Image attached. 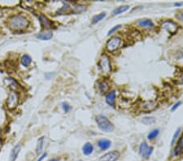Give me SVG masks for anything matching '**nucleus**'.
<instances>
[{
    "mask_svg": "<svg viewBox=\"0 0 183 161\" xmlns=\"http://www.w3.org/2000/svg\"><path fill=\"white\" fill-rule=\"evenodd\" d=\"M121 43H122L121 38H120L119 37H112L107 42L106 48L108 52H115L121 47Z\"/></svg>",
    "mask_w": 183,
    "mask_h": 161,
    "instance_id": "nucleus-4",
    "label": "nucleus"
},
{
    "mask_svg": "<svg viewBox=\"0 0 183 161\" xmlns=\"http://www.w3.org/2000/svg\"><path fill=\"white\" fill-rule=\"evenodd\" d=\"M115 102H116V92L112 90L106 95V103L109 106L113 107L115 105Z\"/></svg>",
    "mask_w": 183,
    "mask_h": 161,
    "instance_id": "nucleus-10",
    "label": "nucleus"
},
{
    "mask_svg": "<svg viewBox=\"0 0 183 161\" xmlns=\"http://www.w3.org/2000/svg\"><path fill=\"white\" fill-rule=\"evenodd\" d=\"M21 64H22V65L24 66V67H28V66L31 64L32 59L29 55H24L22 57H21Z\"/></svg>",
    "mask_w": 183,
    "mask_h": 161,
    "instance_id": "nucleus-19",
    "label": "nucleus"
},
{
    "mask_svg": "<svg viewBox=\"0 0 183 161\" xmlns=\"http://www.w3.org/2000/svg\"><path fill=\"white\" fill-rule=\"evenodd\" d=\"M7 24H8V27L11 29L12 30H23L29 26V21L27 18L24 17L23 16L16 15V16H11L8 20Z\"/></svg>",
    "mask_w": 183,
    "mask_h": 161,
    "instance_id": "nucleus-1",
    "label": "nucleus"
},
{
    "mask_svg": "<svg viewBox=\"0 0 183 161\" xmlns=\"http://www.w3.org/2000/svg\"><path fill=\"white\" fill-rule=\"evenodd\" d=\"M46 153H43V154L41 155V156L40 158H39V159H38V161H42L43 160H44V159H45V157L46 156Z\"/></svg>",
    "mask_w": 183,
    "mask_h": 161,
    "instance_id": "nucleus-30",
    "label": "nucleus"
},
{
    "mask_svg": "<svg viewBox=\"0 0 183 161\" xmlns=\"http://www.w3.org/2000/svg\"><path fill=\"white\" fill-rule=\"evenodd\" d=\"M49 161H59V160H57V159H55V158H53V159H51Z\"/></svg>",
    "mask_w": 183,
    "mask_h": 161,
    "instance_id": "nucleus-32",
    "label": "nucleus"
},
{
    "mask_svg": "<svg viewBox=\"0 0 183 161\" xmlns=\"http://www.w3.org/2000/svg\"><path fill=\"white\" fill-rule=\"evenodd\" d=\"M180 133H181V128H178V129L176 130V132L174 133V134H173V138H172V142H171V145H172V146H173L174 143L176 142V140L177 139L178 136H179Z\"/></svg>",
    "mask_w": 183,
    "mask_h": 161,
    "instance_id": "nucleus-26",
    "label": "nucleus"
},
{
    "mask_svg": "<svg viewBox=\"0 0 183 161\" xmlns=\"http://www.w3.org/2000/svg\"><path fill=\"white\" fill-rule=\"evenodd\" d=\"M20 151H21V147H20L19 145L16 146V147L12 149V151H11L10 155L11 161H16V160L18 157V155L20 153Z\"/></svg>",
    "mask_w": 183,
    "mask_h": 161,
    "instance_id": "nucleus-14",
    "label": "nucleus"
},
{
    "mask_svg": "<svg viewBox=\"0 0 183 161\" xmlns=\"http://www.w3.org/2000/svg\"><path fill=\"white\" fill-rule=\"evenodd\" d=\"M112 145V142L107 139H100L98 141V147L100 148L102 151H106L109 149Z\"/></svg>",
    "mask_w": 183,
    "mask_h": 161,
    "instance_id": "nucleus-9",
    "label": "nucleus"
},
{
    "mask_svg": "<svg viewBox=\"0 0 183 161\" xmlns=\"http://www.w3.org/2000/svg\"><path fill=\"white\" fill-rule=\"evenodd\" d=\"M156 103L155 101H146L142 104V109L144 111H152L156 108Z\"/></svg>",
    "mask_w": 183,
    "mask_h": 161,
    "instance_id": "nucleus-11",
    "label": "nucleus"
},
{
    "mask_svg": "<svg viewBox=\"0 0 183 161\" xmlns=\"http://www.w3.org/2000/svg\"><path fill=\"white\" fill-rule=\"evenodd\" d=\"M83 154L85 155H90V154L93 153L94 151V146L90 142H86L83 146L82 147Z\"/></svg>",
    "mask_w": 183,
    "mask_h": 161,
    "instance_id": "nucleus-13",
    "label": "nucleus"
},
{
    "mask_svg": "<svg viewBox=\"0 0 183 161\" xmlns=\"http://www.w3.org/2000/svg\"><path fill=\"white\" fill-rule=\"evenodd\" d=\"M39 20H40L41 25L43 28H45V29H51L52 26H53V23H52L51 21H50L46 16L42 15V14L40 15Z\"/></svg>",
    "mask_w": 183,
    "mask_h": 161,
    "instance_id": "nucleus-8",
    "label": "nucleus"
},
{
    "mask_svg": "<svg viewBox=\"0 0 183 161\" xmlns=\"http://www.w3.org/2000/svg\"><path fill=\"white\" fill-rule=\"evenodd\" d=\"M43 143H44V137H41L40 139H38V145H37V148H36V151H37L38 154L41 153V151H42Z\"/></svg>",
    "mask_w": 183,
    "mask_h": 161,
    "instance_id": "nucleus-22",
    "label": "nucleus"
},
{
    "mask_svg": "<svg viewBox=\"0 0 183 161\" xmlns=\"http://www.w3.org/2000/svg\"><path fill=\"white\" fill-rule=\"evenodd\" d=\"M99 89L101 93H106L109 89V85L106 81H102L99 83Z\"/></svg>",
    "mask_w": 183,
    "mask_h": 161,
    "instance_id": "nucleus-18",
    "label": "nucleus"
},
{
    "mask_svg": "<svg viewBox=\"0 0 183 161\" xmlns=\"http://www.w3.org/2000/svg\"><path fill=\"white\" fill-rule=\"evenodd\" d=\"M183 151V134L182 136L181 137V138L177 142V145L176 146V147L174 149V155H178L180 153H182Z\"/></svg>",
    "mask_w": 183,
    "mask_h": 161,
    "instance_id": "nucleus-15",
    "label": "nucleus"
},
{
    "mask_svg": "<svg viewBox=\"0 0 183 161\" xmlns=\"http://www.w3.org/2000/svg\"><path fill=\"white\" fill-rule=\"evenodd\" d=\"M149 147V146L147 145V143L146 142H143L142 143L140 144L139 146V154L142 155L146 152V151L147 150V148Z\"/></svg>",
    "mask_w": 183,
    "mask_h": 161,
    "instance_id": "nucleus-23",
    "label": "nucleus"
},
{
    "mask_svg": "<svg viewBox=\"0 0 183 161\" xmlns=\"http://www.w3.org/2000/svg\"><path fill=\"white\" fill-rule=\"evenodd\" d=\"M121 27V24H118V25H116V26H114V27L112 28V29H111L110 30L108 31V33H107V35L108 36H110L111 34H112L113 33H115L116 31L118 30Z\"/></svg>",
    "mask_w": 183,
    "mask_h": 161,
    "instance_id": "nucleus-27",
    "label": "nucleus"
},
{
    "mask_svg": "<svg viewBox=\"0 0 183 161\" xmlns=\"http://www.w3.org/2000/svg\"><path fill=\"white\" fill-rule=\"evenodd\" d=\"M177 18L179 19L180 21H183V12H181L180 14H178V16H177Z\"/></svg>",
    "mask_w": 183,
    "mask_h": 161,
    "instance_id": "nucleus-31",
    "label": "nucleus"
},
{
    "mask_svg": "<svg viewBox=\"0 0 183 161\" xmlns=\"http://www.w3.org/2000/svg\"><path fill=\"white\" fill-rule=\"evenodd\" d=\"M159 134V130L157 129V130H153L152 131H151L148 134H147V138L149 140H153L155 139Z\"/></svg>",
    "mask_w": 183,
    "mask_h": 161,
    "instance_id": "nucleus-21",
    "label": "nucleus"
},
{
    "mask_svg": "<svg viewBox=\"0 0 183 161\" xmlns=\"http://www.w3.org/2000/svg\"><path fill=\"white\" fill-rule=\"evenodd\" d=\"M19 103V96L17 93L15 92L13 90L10 91L8 99L7 100V106L9 109H14L17 106Z\"/></svg>",
    "mask_w": 183,
    "mask_h": 161,
    "instance_id": "nucleus-5",
    "label": "nucleus"
},
{
    "mask_svg": "<svg viewBox=\"0 0 183 161\" xmlns=\"http://www.w3.org/2000/svg\"><path fill=\"white\" fill-rule=\"evenodd\" d=\"M142 121L145 125H152L156 121V120H155L154 117H144L142 120Z\"/></svg>",
    "mask_w": 183,
    "mask_h": 161,
    "instance_id": "nucleus-24",
    "label": "nucleus"
},
{
    "mask_svg": "<svg viewBox=\"0 0 183 161\" xmlns=\"http://www.w3.org/2000/svg\"><path fill=\"white\" fill-rule=\"evenodd\" d=\"M182 4H182V3H178V4H174V6H181Z\"/></svg>",
    "mask_w": 183,
    "mask_h": 161,
    "instance_id": "nucleus-33",
    "label": "nucleus"
},
{
    "mask_svg": "<svg viewBox=\"0 0 183 161\" xmlns=\"http://www.w3.org/2000/svg\"><path fill=\"white\" fill-rule=\"evenodd\" d=\"M96 122L98 127L101 130L106 132V133H110L114 130V125L111 122L110 120L107 119V117L104 115H99L96 117Z\"/></svg>",
    "mask_w": 183,
    "mask_h": 161,
    "instance_id": "nucleus-2",
    "label": "nucleus"
},
{
    "mask_svg": "<svg viewBox=\"0 0 183 161\" xmlns=\"http://www.w3.org/2000/svg\"><path fill=\"white\" fill-rule=\"evenodd\" d=\"M62 107H63V109H64V111L65 112H69L70 110H71V106L69 105V103H63L62 104Z\"/></svg>",
    "mask_w": 183,
    "mask_h": 161,
    "instance_id": "nucleus-28",
    "label": "nucleus"
},
{
    "mask_svg": "<svg viewBox=\"0 0 183 161\" xmlns=\"http://www.w3.org/2000/svg\"><path fill=\"white\" fill-rule=\"evenodd\" d=\"M120 152L117 151H112L107 152L104 155H102L99 161H117L120 158Z\"/></svg>",
    "mask_w": 183,
    "mask_h": 161,
    "instance_id": "nucleus-6",
    "label": "nucleus"
},
{
    "mask_svg": "<svg viewBox=\"0 0 183 161\" xmlns=\"http://www.w3.org/2000/svg\"><path fill=\"white\" fill-rule=\"evenodd\" d=\"M106 16H107V14L106 12H102L100 14H98L96 16H94L92 19V24H97L98 22H99L101 21L104 18L106 17Z\"/></svg>",
    "mask_w": 183,
    "mask_h": 161,
    "instance_id": "nucleus-20",
    "label": "nucleus"
},
{
    "mask_svg": "<svg viewBox=\"0 0 183 161\" xmlns=\"http://www.w3.org/2000/svg\"><path fill=\"white\" fill-rule=\"evenodd\" d=\"M162 28L170 34H174L177 30V25L172 21H166L162 23Z\"/></svg>",
    "mask_w": 183,
    "mask_h": 161,
    "instance_id": "nucleus-7",
    "label": "nucleus"
},
{
    "mask_svg": "<svg viewBox=\"0 0 183 161\" xmlns=\"http://www.w3.org/2000/svg\"><path fill=\"white\" fill-rule=\"evenodd\" d=\"M129 8V5L121 6V7L116 8V9L112 11V16H117V15H119V14L123 13L124 11H128Z\"/></svg>",
    "mask_w": 183,
    "mask_h": 161,
    "instance_id": "nucleus-16",
    "label": "nucleus"
},
{
    "mask_svg": "<svg viewBox=\"0 0 183 161\" xmlns=\"http://www.w3.org/2000/svg\"><path fill=\"white\" fill-rule=\"evenodd\" d=\"M99 65L104 74H108L109 72H111L112 68H111L110 58L106 54L101 55L100 59L99 62Z\"/></svg>",
    "mask_w": 183,
    "mask_h": 161,
    "instance_id": "nucleus-3",
    "label": "nucleus"
},
{
    "mask_svg": "<svg viewBox=\"0 0 183 161\" xmlns=\"http://www.w3.org/2000/svg\"><path fill=\"white\" fill-rule=\"evenodd\" d=\"M138 24L140 27L145 28V29H151V28L154 27L153 22L151 20H148V19H142V20H140V21H138Z\"/></svg>",
    "mask_w": 183,
    "mask_h": 161,
    "instance_id": "nucleus-12",
    "label": "nucleus"
},
{
    "mask_svg": "<svg viewBox=\"0 0 183 161\" xmlns=\"http://www.w3.org/2000/svg\"><path fill=\"white\" fill-rule=\"evenodd\" d=\"M181 104H182V103H181V102H177V103H175V104H174V105L172 107V108H171V111H172V112L175 111V110H176L177 108V107H178L181 105Z\"/></svg>",
    "mask_w": 183,
    "mask_h": 161,
    "instance_id": "nucleus-29",
    "label": "nucleus"
},
{
    "mask_svg": "<svg viewBox=\"0 0 183 161\" xmlns=\"http://www.w3.org/2000/svg\"><path fill=\"white\" fill-rule=\"evenodd\" d=\"M153 150H154L153 147H149L147 148V150L146 151L145 153L142 155V156L144 158V159H148V158L151 156V155L152 154V152H153Z\"/></svg>",
    "mask_w": 183,
    "mask_h": 161,
    "instance_id": "nucleus-25",
    "label": "nucleus"
},
{
    "mask_svg": "<svg viewBox=\"0 0 183 161\" xmlns=\"http://www.w3.org/2000/svg\"><path fill=\"white\" fill-rule=\"evenodd\" d=\"M52 36H53L52 33H51V32H46V33H42V34L37 35V38L38 39H40V40L47 41V40H50L52 38Z\"/></svg>",
    "mask_w": 183,
    "mask_h": 161,
    "instance_id": "nucleus-17",
    "label": "nucleus"
}]
</instances>
